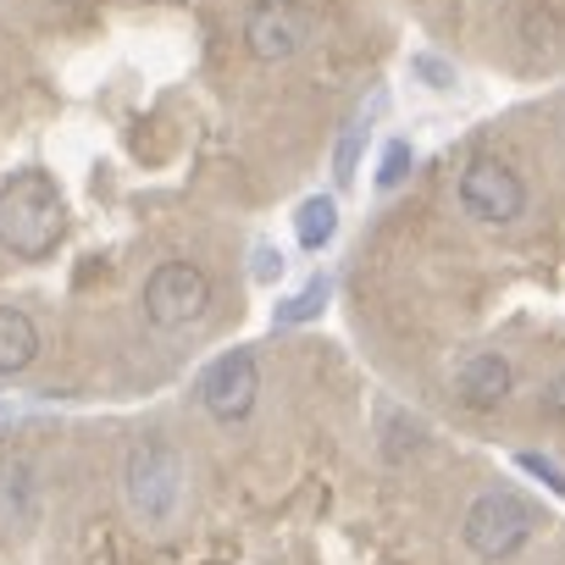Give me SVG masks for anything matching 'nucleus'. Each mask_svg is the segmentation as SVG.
<instances>
[{
	"label": "nucleus",
	"instance_id": "1",
	"mask_svg": "<svg viewBox=\"0 0 565 565\" xmlns=\"http://www.w3.org/2000/svg\"><path fill=\"white\" fill-rule=\"evenodd\" d=\"M67 233V205L51 172L23 167L0 183V244L18 260H45Z\"/></svg>",
	"mask_w": 565,
	"mask_h": 565
},
{
	"label": "nucleus",
	"instance_id": "2",
	"mask_svg": "<svg viewBox=\"0 0 565 565\" xmlns=\"http://www.w3.org/2000/svg\"><path fill=\"white\" fill-rule=\"evenodd\" d=\"M189 499V466L167 438H139L122 460V504L139 526H172Z\"/></svg>",
	"mask_w": 565,
	"mask_h": 565
},
{
	"label": "nucleus",
	"instance_id": "3",
	"mask_svg": "<svg viewBox=\"0 0 565 565\" xmlns=\"http://www.w3.org/2000/svg\"><path fill=\"white\" fill-rule=\"evenodd\" d=\"M537 532V510L515 493V488H488L466 504L460 515V543L466 554H477L482 565H499L510 554H521Z\"/></svg>",
	"mask_w": 565,
	"mask_h": 565
},
{
	"label": "nucleus",
	"instance_id": "4",
	"mask_svg": "<svg viewBox=\"0 0 565 565\" xmlns=\"http://www.w3.org/2000/svg\"><path fill=\"white\" fill-rule=\"evenodd\" d=\"M139 311L156 333H189L205 322L211 311V277L194 266V260H161L150 277H145V295H139Z\"/></svg>",
	"mask_w": 565,
	"mask_h": 565
},
{
	"label": "nucleus",
	"instance_id": "5",
	"mask_svg": "<svg viewBox=\"0 0 565 565\" xmlns=\"http://www.w3.org/2000/svg\"><path fill=\"white\" fill-rule=\"evenodd\" d=\"M194 399H200V411H205L216 427L249 422V411H255V399H260V361H255V350H227V355H216V361L194 377Z\"/></svg>",
	"mask_w": 565,
	"mask_h": 565
},
{
	"label": "nucleus",
	"instance_id": "6",
	"mask_svg": "<svg viewBox=\"0 0 565 565\" xmlns=\"http://www.w3.org/2000/svg\"><path fill=\"white\" fill-rule=\"evenodd\" d=\"M317 40V18L300 7V0H255L244 12V51L266 67L295 62L306 45Z\"/></svg>",
	"mask_w": 565,
	"mask_h": 565
},
{
	"label": "nucleus",
	"instance_id": "7",
	"mask_svg": "<svg viewBox=\"0 0 565 565\" xmlns=\"http://www.w3.org/2000/svg\"><path fill=\"white\" fill-rule=\"evenodd\" d=\"M460 205L466 216H477L482 227H515L526 216V178L493 156H477L460 172Z\"/></svg>",
	"mask_w": 565,
	"mask_h": 565
},
{
	"label": "nucleus",
	"instance_id": "8",
	"mask_svg": "<svg viewBox=\"0 0 565 565\" xmlns=\"http://www.w3.org/2000/svg\"><path fill=\"white\" fill-rule=\"evenodd\" d=\"M510 388H515V366H510L499 350H471V355L455 366V394H460V405L477 411V416L499 411V405L510 399Z\"/></svg>",
	"mask_w": 565,
	"mask_h": 565
},
{
	"label": "nucleus",
	"instance_id": "9",
	"mask_svg": "<svg viewBox=\"0 0 565 565\" xmlns=\"http://www.w3.org/2000/svg\"><path fill=\"white\" fill-rule=\"evenodd\" d=\"M372 422H377V455L388 466H405V460H416L427 449V422L416 411H405L399 399H377Z\"/></svg>",
	"mask_w": 565,
	"mask_h": 565
},
{
	"label": "nucleus",
	"instance_id": "10",
	"mask_svg": "<svg viewBox=\"0 0 565 565\" xmlns=\"http://www.w3.org/2000/svg\"><path fill=\"white\" fill-rule=\"evenodd\" d=\"M40 361V328L29 311L0 306V377H18Z\"/></svg>",
	"mask_w": 565,
	"mask_h": 565
},
{
	"label": "nucleus",
	"instance_id": "11",
	"mask_svg": "<svg viewBox=\"0 0 565 565\" xmlns=\"http://www.w3.org/2000/svg\"><path fill=\"white\" fill-rule=\"evenodd\" d=\"M40 515V488H34V471L23 460H0V521L12 526H29Z\"/></svg>",
	"mask_w": 565,
	"mask_h": 565
},
{
	"label": "nucleus",
	"instance_id": "12",
	"mask_svg": "<svg viewBox=\"0 0 565 565\" xmlns=\"http://www.w3.org/2000/svg\"><path fill=\"white\" fill-rule=\"evenodd\" d=\"M339 233V200L333 194H311L300 211H295V238L300 249H328Z\"/></svg>",
	"mask_w": 565,
	"mask_h": 565
},
{
	"label": "nucleus",
	"instance_id": "13",
	"mask_svg": "<svg viewBox=\"0 0 565 565\" xmlns=\"http://www.w3.org/2000/svg\"><path fill=\"white\" fill-rule=\"evenodd\" d=\"M328 300H333V277L322 271V277L306 282L295 300H282V306L271 311V328H306V322H317V317L328 311Z\"/></svg>",
	"mask_w": 565,
	"mask_h": 565
},
{
	"label": "nucleus",
	"instance_id": "14",
	"mask_svg": "<svg viewBox=\"0 0 565 565\" xmlns=\"http://www.w3.org/2000/svg\"><path fill=\"white\" fill-rule=\"evenodd\" d=\"M411 167H416V150L405 145V139H394L388 150H383V167H377V189L388 194V189H399L405 178H411Z\"/></svg>",
	"mask_w": 565,
	"mask_h": 565
},
{
	"label": "nucleus",
	"instance_id": "15",
	"mask_svg": "<svg viewBox=\"0 0 565 565\" xmlns=\"http://www.w3.org/2000/svg\"><path fill=\"white\" fill-rule=\"evenodd\" d=\"M361 139H366V128H361V122H350V128L339 134V150H333V178H339V189H344V183H355V161H361Z\"/></svg>",
	"mask_w": 565,
	"mask_h": 565
},
{
	"label": "nucleus",
	"instance_id": "16",
	"mask_svg": "<svg viewBox=\"0 0 565 565\" xmlns=\"http://www.w3.org/2000/svg\"><path fill=\"white\" fill-rule=\"evenodd\" d=\"M515 466H521L526 477H537V482H543L554 499H565V471H559L548 455H532V449H521V455H515Z\"/></svg>",
	"mask_w": 565,
	"mask_h": 565
},
{
	"label": "nucleus",
	"instance_id": "17",
	"mask_svg": "<svg viewBox=\"0 0 565 565\" xmlns=\"http://www.w3.org/2000/svg\"><path fill=\"white\" fill-rule=\"evenodd\" d=\"M411 73L427 78V89H449V84H455V67L438 62V56H411Z\"/></svg>",
	"mask_w": 565,
	"mask_h": 565
},
{
	"label": "nucleus",
	"instance_id": "18",
	"mask_svg": "<svg viewBox=\"0 0 565 565\" xmlns=\"http://www.w3.org/2000/svg\"><path fill=\"white\" fill-rule=\"evenodd\" d=\"M537 411H543L548 422H559V427H565V372H554V377L543 383V394H537Z\"/></svg>",
	"mask_w": 565,
	"mask_h": 565
},
{
	"label": "nucleus",
	"instance_id": "19",
	"mask_svg": "<svg viewBox=\"0 0 565 565\" xmlns=\"http://www.w3.org/2000/svg\"><path fill=\"white\" fill-rule=\"evenodd\" d=\"M277 271H282V255H277L271 244H260V249H255V282H271Z\"/></svg>",
	"mask_w": 565,
	"mask_h": 565
}]
</instances>
